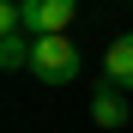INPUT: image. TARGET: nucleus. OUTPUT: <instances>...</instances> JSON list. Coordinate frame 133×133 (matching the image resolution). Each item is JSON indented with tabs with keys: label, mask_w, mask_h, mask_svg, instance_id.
Wrapping results in <instances>:
<instances>
[{
	"label": "nucleus",
	"mask_w": 133,
	"mask_h": 133,
	"mask_svg": "<svg viewBox=\"0 0 133 133\" xmlns=\"http://www.w3.org/2000/svg\"><path fill=\"white\" fill-rule=\"evenodd\" d=\"M24 24H18V0H0V42L6 36H18Z\"/></svg>",
	"instance_id": "obj_6"
},
{
	"label": "nucleus",
	"mask_w": 133,
	"mask_h": 133,
	"mask_svg": "<svg viewBox=\"0 0 133 133\" xmlns=\"http://www.w3.org/2000/svg\"><path fill=\"white\" fill-rule=\"evenodd\" d=\"M103 79L115 85V91H127V97H133V30L109 42V55H103Z\"/></svg>",
	"instance_id": "obj_4"
},
{
	"label": "nucleus",
	"mask_w": 133,
	"mask_h": 133,
	"mask_svg": "<svg viewBox=\"0 0 133 133\" xmlns=\"http://www.w3.org/2000/svg\"><path fill=\"white\" fill-rule=\"evenodd\" d=\"M91 121H97L103 133H121V127L133 121V97H127V91H115V85L103 79L97 91H91Z\"/></svg>",
	"instance_id": "obj_3"
},
{
	"label": "nucleus",
	"mask_w": 133,
	"mask_h": 133,
	"mask_svg": "<svg viewBox=\"0 0 133 133\" xmlns=\"http://www.w3.org/2000/svg\"><path fill=\"white\" fill-rule=\"evenodd\" d=\"M73 18H79V0H18L24 36H66Z\"/></svg>",
	"instance_id": "obj_2"
},
{
	"label": "nucleus",
	"mask_w": 133,
	"mask_h": 133,
	"mask_svg": "<svg viewBox=\"0 0 133 133\" xmlns=\"http://www.w3.org/2000/svg\"><path fill=\"white\" fill-rule=\"evenodd\" d=\"M30 73H36V85L66 91V85L85 79V55L73 36H30Z\"/></svg>",
	"instance_id": "obj_1"
},
{
	"label": "nucleus",
	"mask_w": 133,
	"mask_h": 133,
	"mask_svg": "<svg viewBox=\"0 0 133 133\" xmlns=\"http://www.w3.org/2000/svg\"><path fill=\"white\" fill-rule=\"evenodd\" d=\"M0 73H30V36L24 30L0 42Z\"/></svg>",
	"instance_id": "obj_5"
}]
</instances>
